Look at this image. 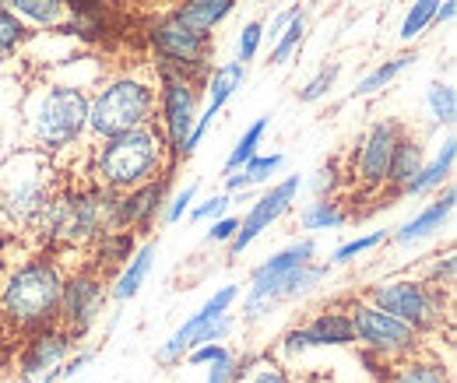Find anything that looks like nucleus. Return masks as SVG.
<instances>
[{
    "label": "nucleus",
    "mask_w": 457,
    "mask_h": 383,
    "mask_svg": "<svg viewBox=\"0 0 457 383\" xmlns=\"http://www.w3.org/2000/svg\"><path fill=\"white\" fill-rule=\"evenodd\" d=\"M239 383H295V377H288L271 355H253L250 370L243 373V380Z\"/></svg>",
    "instance_id": "nucleus-35"
},
{
    "label": "nucleus",
    "mask_w": 457,
    "mask_h": 383,
    "mask_svg": "<svg viewBox=\"0 0 457 383\" xmlns=\"http://www.w3.org/2000/svg\"><path fill=\"white\" fill-rule=\"evenodd\" d=\"M303 36H306V14L299 11V14L288 21L286 29L278 32V39H275V46H271V63H286L288 56L299 50Z\"/></svg>",
    "instance_id": "nucleus-34"
},
{
    "label": "nucleus",
    "mask_w": 457,
    "mask_h": 383,
    "mask_svg": "<svg viewBox=\"0 0 457 383\" xmlns=\"http://www.w3.org/2000/svg\"><path fill=\"white\" fill-rule=\"evenodd\" d=\"M380 243H387V232H384V229H380V232H370V236H359V239H348V243H342V246L331 254V261H335V264H348V261H355L359 254L377 250Z\"/></svg>",
    "instance_id": "nucleus-37"
},
{
    "label": "nucleus",
    "mask_w": 457,
    "mask_h": 383,
    "mask_svg": "<svg viewBox=\"0 0 457 383\" xmlns=\"http://www.w3.org/2000/svg\"><path fill=\"white\" fill-rule=\"evenodd\" d=\"M295 194H299V176H288L282 183H275L268 194H261V197L253 201L250 215L239 219L236 236L228 239V250H232V254H243L264 229H271V221H278L286 215L288 208H292V201H295Z\"/></svg>",
    "instance_id": "nucleus-15"
},
{
    "label": "nucleus",
    "mask_w": 457,
    "mask_h": 383,
    "mask_svg": "<svg viewBox=\"0 0 457 383\" xmlns=\"http://www.w3.org/2000/svg\"><path fill=\"white\" fill-rule=\"evenodd\" d=\"M345 221H348V212H345V201H338V197H317V201H310V204L299 212V225L310 229V232L338 229Z\"/></svg>",
    "instance_id": "nucleus-27"
},
{
    "label": "nucleus",
    "mask_w": 457,
    "mask_h": 383,
    "mask_svg": "<svg viewBox=\"0 0 457 383\" xmlns=\"http://www.w3.org/2000/svg\"><path fill=\"white\" fill-rule=\"evenodd\" d=\"M426 165V152H422V141L408 130H401L398 145H395V155H391V165H387V194L391 197H401L408 190V183L419 176V169Z\"/></svg>",
    "instance_id": "nucleus-21"
},
{
    "label": "nucleus",
    "mask_w": 457,
    "mask_h": 383,
    "mask_svg": "<svg viewBox=\"0 0 457 383\" xmlns=\"http://www.w3.org/2000/svg\"><path fill=\"white\" fill-rule=\"evenodd\" d=\"M348 317H352V328H355V345L373 352L377 359L384 362H395V359H404V355H415L426 348L422 334L415 328H408L404 321H398L395 313L373 306L362 292L359 296H348L342 299Z\"/></svg>",
    "instance_id": "nucleus-8"
},
{
    "label": "nucleus",
    "mask_w": 457,
    "mask_h": 383,
    "mask_svg": "<svg viewBox=\"0 0 457 383\" xmlns=\"http://www.w3.org/2000/svg\"><path fill=\"white\" fill-rule=\"evenodd\" d=\"M426 103H429V112H433V120H436V123L454 127V120H457V92H454V85H444V81L429 85Z\"/></svg>",
    "instance_id": "nucleus-32"
},
{
    "label": "nucleus",
    "mask_w": 457,
    "mask_h": 383,
    "mask_svg": "<svg viewBox=\"0 0 457 383\" xmlns=\"http://www.w3.org/2000/svg\"><path fill=\"white\" fill-rule=\"evenodd\" d=\"M313 254H317V243H313V239H295V243H288L282 254L268 257L257 271L250 274V292H246V299H243V317H246V321H261L264 313H271V306H275V303H271L275 281L286 278L288 271H295V268H303V264H310Z\"/></svg>",
    "instance_id": "nucleus-14"
},
{
    "label": "nucleus",
    "mask_w": 457,
    "mask_h": 383,
    "mask_svg": "<svg viewBox=\"0 0 457 383\" xmlns=\"http://www.w3.org/2000/svg\"><path fill=\"white\" fill-rule=\"evenodd\" d=\"M88 134V92L71 81H46L25 103V148L63 155Z\"/></svg>",
    "instance_id": "nucleus-5"
},
{
    "label": "nucleus",
    "mask_w": 457,
    "mask_h": 383,
    "mask_svg": "<svg viewBox=\"0 0 457 383\" xmlns=\"http://www.w3.org/2000/svg\"><path fill=\"white\" fill-rule=\"evenodd\" d=\"M99 4H106V7L120 11V7H127V4H141V0H99Z\"/></svg>",
    "instance_id": "nucleus-51"
},
{
    "label": "nucleus",
    "mask_w": 457,
    "mask_h": 383,
    "mask_svg": "<svg viewBox=\"0 0 457 383\" xmlns=\"http://www.w3.org/2000/svg\"><path fill=\"white\" fill-rule=\"evenodd\" d=\"M278 169H282V155H278V152H275V155H253L250 162H243V176H246L250 187H261V183H268Z\"/></svg>",
    "instance_id": "nucleus-38"
},
{
    "label": "nucleus",
    "mask_w": 457,
    "mask_h": 383,
    "mask_svg": "<svg viewBox=\"0 0 457 383\" xmlns=\"http://www.w3.org/2000/svg\"><path fill=\"white\" fill-rule=\"evenodd\" d=\"M454 278H457L454 250H447L444 257H436V261L429 264V278H426V281H433L436 288H444V292H451V288H454Z\"/></svg>",
    "instance_id": "nucleus-41"
},
{
    "label": "nucleus",
    "mask_w": 457,
    "mask_h": 383,
    "mask_svg": "<svg viewBox=\"0 0 457 383\" xmlns=\"http://www.w3.org/2000/svg\"><path fill=\"white\" fill-rule=\"evenodd\" d=\"M299 11H303L299 4H295V7H288V11H282V14H278V18L271 21V32H268V36H271V39H278V32L286 29V25H288V21H292V18H295V14H299Z\"/></svg>",
    "instance_id": "nucleus-49"
},
{
    "label": "nucleus",
    "mask_w": 457,
    "mask_h": 383,
    "mask_svg": "<svg viewBox=\"0 0 457 383\" xmlns=\"http://www.w3.org/2000/svg\"><path fill=\"white\" fill-rule=\"evenodd\" d=\"M236 229H239V219H236V215L215 219V225L208 229V243H228V239L236 236Z\"/></svg>",
    "instance_id": "nucleus-45"
},
{
    "label": "nucleus",
    "mask_w": 457,
    "mask_h": 383,
    "mask_svg": "<svg viewBox=\"0 0 457 383\" xmlns=\"http://www.w3.org/2000/svg\"><path fill=\"white\" fill-rule=\"evenodd\" d=\"M172 176H159L152 183H141L134 190L113 194V229H130V232H148L162 204H166V190H170Z\"/></svg>",
    "instance_id": "nucleus-16"
},
{
    "label": "nucleus",
    "mask_w": 457,
    "mask_h": 383,
    "mask_svg": "<svg viewBox=\"0 0 457 383\" xmlns=\"http://www.w3.org/2000/svg\"><path fill=\"white\" fill-rule=\"evenodd\" d=\"M454 159H457V137L451 134L447 141H444V148H440V155L433 159L429 165H422L419 169V176L408 183V190L404 194H411V197H422V194H433V190H440V183L454 172Z\"/></svg>",
    "instance_id": "nucleus-26"
},
{
    "label": "nucleus",
    "mask_w": 457,
    "mask_h": 383,
    "mask_svg": "<svg viewBox=\"0 0 457 383\" xmlns=\"http://www.w3.org/2000/svg\"><path fill=\"white\" fill-rule=\"evenodd\" d=\"M338 71H342L338 63H331V67H320V71H317V74H313V78H310V81L299 88V103H306V106L320 103V99H324V96L335 88V81H338Z\"/></svg>",
    "instance_id": "nucleus-36"
},
{
    "label": "nucleus",
    "mask_w": 457,
    "mask_h": 383,
    "mask_svg": "<svg viewBox=\"0 0 457 383\" xmlns=\"http://www.w3.org/2000/svg\"><path fill=\"white\" fill-rule=\"evenodd\" d=\"M63 271H67L63 261L46 250H36L32 257L7 268V274L0 278V337L4 341L57 324Z\"/></svg>",
    "instance_id": "nucleus-2"
},
{
    "label": "nucleus",
    "mask_w": 457,
    "mask_h": 383,
    "mask_svg": "<svg viewBox=\"0 0 457 383\" xmlns=\"http://www.w3.org/2000/svg\"><path fill=\"white\" fill-rule=\"evenodd\" d=\"M60 165L54 155L21 148L0 162V225L7 232H32L60 187Z\"/></svg>",
    "instance_id": "nucleus-6"
},
{
    "label": "nucleus",
    "mask_w": 457,
    "mask_h": 383,
    "mask_svg": "<svg viewBox=\"0 0 457 383\" xmlns=\"http://www.w3.org/2000/svg\"><path fill=\"white\" fill-rule=\"evenodd\" d=\"M232 355H226V359H219V362H212L208 366V383H232Z\"/></svg>",
    "instance_id": "nucleus-48"
},
{
    "label": "nucleus",
    "mask_w": 457,
    "mask_h": 383,
    "mask_svg": "<svg viewBox=\"0 0 457 383\" xmlns=\"http://www.w3.org/2000/svg\"><path fill=\"white\" fill-rule=\"evenodd\" d=\"M236 0H176L170 14H176L183 25H190L194 32L212 36L228 14H232Z\"/></svg>",
    "instance_id": "nucleus-22"
},
{
    "label": "nucleus",
    "mask_w": 457,
    "mask_h": 383,
    "mask_svg": "<svg viewBox=\"0 0 457 383\" xmlns=\"http://www.w3.org/2000/svg\"><path fill=\"white\" fill-rule=\"evenodd\" d=\"M345 187V176L338 162H328L317 169L313 176V197H338V190Z\"/></svg>",
    "instance_id": "nucleus-40"
},
{
    "label": "nucleus",
    "mask_w": 457,
    "mask_h": 383,
    "mask_svg": "<svg viewBox=\"0 0 457 383\" xmlns=\"http://www.w3.org/2000/svg\"><path fill=\"white\" fill-rule=\"evenodd\" d=\"M243 81H246V63H239V60H226V63L212 67L208 78H204L208 110L222 112V106L236 96V88H243Z\"/></svg>",
    "instance_id": "nucleus-24"
},
{
    "label": "nucleus",
    "mask_w": 457,
    "mask_h": 383,
    "mask_svg": "<svg viewBox=\"0 0 457 383\" xmlns=\"http://www.w3.org/2000/svg\"><path fill=\"white\" fill-rule=\"evenodd\" d=\"M454 201H457V194L451 190V187H447V190H444V197H436V201H433L426 212H419V215H415L411 221H404L398 232H395V239H398V243H419V239L433 236V232H436L444 221L451 219V212H454Z\"/></svg>",
    "instance_id": "nucleus-23"
},
{
    "label": "nucleus",
    "mask_w": 457,
    "mask_h": 383,
    "mask_svg": "<svg viewBox=\"0 0 457 383\" xmlns=\"http://www.w3.org/2000/svg\"><path fill=\"white\" fill-rule=\"evenodd\" d=\"M295 330H299L306 352L310 348H348V345H355V328H352V317H348L342 299L324 306V310H317L310 324H303Z\"/></svg>",
    "instance_id": "nucleus-17"
},
{
    "label": "nucleus",
    "mask_w": 457,
    "mask_h": 383,
    "mask_svg": "<svg viewBox=\"0 0 457 383\" xmlns=\"http://www.w3.org/2000/svg\"><path fill=\"white\" fill-rule=\"evenodd\" d=\"M373 306L395 313L408 328H415L422 337L440 334L451 321V292L436 288L426 278H384L362 292Z\"/></svg>",
    "instance_id": "nucleus-7"
},
{
    "label": "nucleus",
    "mask_w": 457,
    "mask_h": 383,
    "mask_svg": "<svg viewBox=\"0 0 457 383\" xmlns=\"http://www.w3.org/2000/svg\"><path fill=\"white\" fill-rule=\"evenodd\" d=\"M197 190H201L197 183H187V187H183V190H179V194L172 197L170 208H166V225H176V221L187 215V208H190V204L197 201Z\"/></svg>",
    "instance_id": "nucleus-44"
},
{
    "label": "nucleus",
    "mask_w": 457,
    "mask_h": 383,
    "mask_svg": "<svg viewBox=\"0 0 457 383\" xmlns=\"http://www.w3.org/2000/svg\"><path fill=\"white\" fill-rule=\"evenodd\" d=\"M74 345L78 341L60 328V324H46V328L18 337V352H14L18 383H39L46 380L50 373H60V366L74 352Z\"/></svg>",
    "instance_id": "nucleus-13"
},
{
    "label": "nucleus",
    "mask_w": 457,
    "mask_h": 383,
    "mask_svg": "<svg viewBox=\"0 0 457 383\" xmlns=\"http://www.w3.org/2000/svg\"><path fill=\"white\" fill-rule=\"evenodd\" d=\"M155 110H159V67L141 63L120 71L99 85L96 96H88V134L103 141L113 134L148 127L155 123Z\"/></svg>",
    "instance_id": "nucleus-4"
},
{
    "label": "nucleus",
    "mask_w": 457,
    "mask_h": 383,
    "mask_svg": "<svg viewBox=\"0 0 457 383\" xmlns=\"http://www.w3.org/2000/svg\"><path fill=\"white\" fill-rule=\"evenodd\" d=\"M457 14V0H440V7H436V18L433 21H454Z\"/></svg>",
    "instance_id": "nucleus-50"
},
{
    "label": "nucleus",
    "mask_w": 457,
    "mask_h": 383,
    "mask_svg": "<svg viewBox=\"0 0 457 383\" xmlns=\"http://www.w3.org/2000/svg\"><path fill=\"white\" fill-rule=\"evenodd\" d=\"M106 229H113V194L103 190L92 176H67L60 179L46 212L32 225V236L39 250L63 261L67 254H85Z\"/></svg>",
    "instance_id": "nucleus-1"
},
{
    "label": "nucleus",
    "mask_w": 457,
    "mask_h": 383,
    "mask_svg": "<svg viewBox=\"0 0 457 383\" xmlns=\"http://www.w3.org/2000/svg\"><path fill=\"white\" fill-rule=\"evenodd\" d=\"M380 383H454V377H451V370L429 348H422L415 355H404V359L387 362Z\"/></svg>",
    "instance_id": "nucleus-20"
},
{
    "label": "nucleus",
    "mask_w": 457,
    "mask_h": 383,
    "mask_svg": "<svg viewBox=\"0 0 457 383\" xmlns=\"http://www.w3.org/2000/svg\"><path fill=\"white\" fill-rule=\"evenodd\" d=\"M226 355H232L226 348V341H208V345H194L183 359H187L190 366H212V362H219V359H226Z\"/></svg>",
    "instance_id": "nucleus-42"
},
{
    "label": "nucleus",
    "mask_w": 457,
    "mask_h": 383,
    "mask_svg": "<svg viewBox=\"0 0 457 383\" xmlns=\"http://www.w3.org/2000/svg\"><path fill=\"white\" fill-rule=\"evenodd\" d=\"M295 383H355V380H345V377H338L335 370H324V366H313V370H306L303 377Z\"/></svg>",
    "instance_id": "nucleus-47"
},
{
    "label": "nucleus",
    "mask_w": 457,
    "mask_h": 383,
    "mask_svg": "<svg viewBox=\"0 0 457 383\" xmlns=\"http://www.w3.org/2000/svg\"><path fill=\"white\" fill-rule=\"evenodd\" d=\"M401 123L395 120H380L373 123L352 148V162L345 169V187H355V190H366V194H384L387 187V165L395 155V145L401 137Z\"/></svg>",
    "instance_id": "nucleus-12"
},
{
    "label": "nucleus",
    "mask_w": 457,
    "mask_h": 383,
    "mask_svg": "<svg viewBox=\"0 0 457 383\" xmlns=\"http://www.w3.org/2000/svg\"><path fill=\"white\" fill-rule=\"evenodd\" d=\"M148 46L155 54L159 71L190 74V78H208V71H212V36L194 32L176 14H162L159 21H152Z\"/></svg>",
    "instance_id": "nucleus-10"
},
{
    "label": "nucleus",
    "mask_w": 457,
    "mask_h": 383,
    "mask_svg": "<svg viewBox=\"0 0 457 383\" xmlns=\"http://www.w3.org/2000/svg\"><path fill=\"white\" fill-rule=\"evenodd\" d=\"M415 60H419V54H415V50H411V54H398V56H391V60H384L377 71H370V74H366V78L355 85V96H377L380 88H387V85L398 78L401 71H404V67H411Z\"/></svg>",
    "instance_id": "nucleus-29"
},
{
    "label": "nucleus",
    "mask_w": 457,
    "mask_h": 383,
    "mask_svg": "<svg viewBox=\"0 0 457 383\" xmlns=\"http://www.w3.org/2000/svg\"><path fill=\"white\" fill-rule=\"evenodd\" d=\"M228 208H232V194H215V197H208L204 204H197L194 212H190V221H208V219H222Z\"/></svg>",
    "instance_id": "nucleus-43"
},
{
    "label": "nucleus",
    "mask_w": 457,
    "mask_h": 383,
    "mask_svg": "<svg viewBox=\"0 0 457 383\" xmlns=\"http://www.w3.org/2000/svg\"><path fill=\"white\" fill-rule=\"evenodd\" d=\"M436 7H440V0H415V4H411V11H408V14H404V21H401V39H404V43L419 39V36L433 25Z\"/></svg>",
    "instance_id": "nucleus-33"
},
{
    "label": "nucleus",
    "mask_w": 457,
    "mask_h": 383,
    "mask_svg": "<svg viewBox=\"0 0 457 383\" xmlns=\"http://www.w3.org/2000/svg\"><path fill=\"white\" fill-rule=\"evenodd\" d=\"M261 39H264V21H250V25H243V32H239V39H236V60L239 63H250L257 50H261Z\"/></svg>",
    "instance_id": "nucleus-39"
},
{
    "label": "nucleus",
    "mask_w": 457,
    "mask_h": 383,
    "mask_svg": "<svg viewBox=\"0 0 457 383\" xmlns=\"http://www.w3.org/2000/svg\"><path fill=\"white\" fill-rule=\"evenodd\" d=\"M204 92V78H190V74H172V71H159V110H155V123L170 145L172 169L187 162L183 145L187 134L197 123V103Z\"/></svg>",
    "instance_id": "nucleus-9"
},
{
    "label": "nucleus",
    "mask_w": 457,
    "mask_h": 383,
    "mask_svg": "<svg viewBox=\"0 0 457 383\" xmlns=\"http://www.w3.org/2000/svg\"><path fill=\"white\" fill-rule=\"evenodd\" d=\"M328 274L324 264H303V268H295V271H288L286 278H278L275 281V288H271V303H282V299H299L303 292H310L320 278Z\"/></svg>",
    "instance_id": "nucleus-28"
},
{
    "label": "nucleus",
    "mask_w": 457,
    "mask_h": 383,
    "mask_svg": "<svg viewBox=\"0 0 457 383\" xmlns=\"http://www.w3.org/2000/svg\"><path fill=\"white\" fill-rule=\"evenodd\" d=\"M152 261H155V243H145V246L134 250V257L120 268L116 285H110V296H113L116 303H127V299H134L141 292L145 278L152 274Z\"/></svg>",
    "instance_id": "nucleus-25"
},
{
    "label": "nucleus",
    "mask_w": 457,
    "mask_h": 383,
    "mask_svg": "<svg viewBox=\"0 0 457 383\" xmlns=\"http://www.w3.org/2000/svg\"><path fill=\"white\" fill-rule=\"evenodd\" d=\"M264 130H268V116H261V120H253L246 130H243V137L236 141V148H232V155L226 159V169L222 172H236V169H243V162H250L253 155H257V148H261V141H264Z\"/></svg>",
    "instance_id": "nucleus-31"
},
{
    "label": "nucleus",
    "mask_w": 457,
    "mask_h": 383,
    "mask_svg": "<svg viewBox=\"0 0 457 383\" xmlns=\"http://www.w3.org/2000/svg\"><path fill=\"white\" fill-rule=\"evenodd\" d=\"M236 296H239V288H236V285H226V288H219V292H215V296H212V299H208V303H204V306H201V310H197V313H194L187 324H179V330L172 334V337L166 341V345H162V348H159V362H162V366H172V362H179V359L190 352V337H194L197 330L204 328L208 321H215V317L228 313V306L236 303Z\"/></svg>",
    "instance_id": "nucleus-18"
},
{
    "label": "nucleus",
    "mask_w": 457,
    "mask_h": 383,
    "mask_svg": "<svg viewBox=\"0 0 457 383\" xmlns=\"http://www.w3.org/2000/svg\"><path fill=\"white\" fill-rule=\"evenodd\" d=\"M172 172L176 169L170 159V145H166L159 123L103 137L88 159V176L110 194L134 190L141 183H152V179L172 176Z\"/></svg>",
    "instance_id": "nucleus-3"
},
{
    "label": "nucleus",
    "mask_w": 457,
    "mask_h": 383,
    "mask_svg": "<svg viewBox=\"0 0 457 383\" xmlns=\"http://www.w3.org/2000/svg\"><path fill=\"white\" fill-rule=\"evenodd\" d=\"M29 36H32V29H29L14 11H7V7L0 4V60L18 56V50L29 43Z\"/></svg>",
    "instance_id": "nucleus-30"
},
{
    "label": "nucleus",
    "mask_w": 457,
    "mask_h": 383,
    "mask_svg": "<svg viewBox=\"0 0 457 383\" xmlns=\"http://www.w3.org/2000/svg\"><path fill=\"white\" fill-rule=\"evenodd\" d=\"M106 303H110V278L103 271H96L88 261H81L78 268L63 271L57 324L78 341V337H85L99 324Z\"/></svg>",
    "instance_id": "nucleus-11"
},
{
    "label": "nucleus",
    "mask_w": 457,
    "mask_h": 383,
    "mask_svg": "<svg viewBox=\"0 0 457 383\" xmlns=\"http://www.w3.org/2000/svg\"><path fill=\"white\" fill-rule=\"evenodd\" d=\"M92 359H96V352H78V355L71 352V355L63 359V366H60V380H67V377H74V373H81V370H85V366H88Z\"/></svg>",
    "instance_id": "nucleus-46"
},
{
    "label": "nucleus",
    "mask_w": 457,
    "mask_h": 383,
    "mask_svg": "<svg viewBox=\"0 0 457 383\" xmlns=\"http://www.w3.org/2000/svg\"><path fill=\"white\" fill-rule=\"evenodd\" d=\"M134 250H137V232H130V229H106V232L85 250L81 261H88L96 271L113 278V274L134 257Z\"/></svg>",
    "instance_id": "nucleus-19"
}]
</instances>
